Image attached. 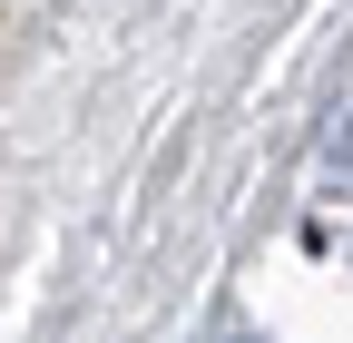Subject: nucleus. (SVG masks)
<instances>
[{
    "instance_id": "1",
    "label": "nucleus",
    "mask_w": 353,
    "mask_h": 343,
    "mask_svg": "<svg viewBox=\"0 0 353 343\" xmlns=\"http://www.w3.org/2000/svg\"><path fill=\"white\" fill-rule=\"evenodd\" d=\"M314 177H324V196H353V108L324 127V147H314Z\"/></svg>"
}]
</instances>
